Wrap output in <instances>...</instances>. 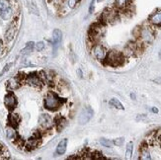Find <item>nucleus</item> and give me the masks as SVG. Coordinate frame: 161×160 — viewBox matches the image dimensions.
<instances>
[{"mask_svg": "<svg viewBox=\"0 0 161 160\" xmlns=\"http://www.w3.org/2000/svg\"><path fill=\"white\" fill-rule=\"evenodd\" d=\"M64 103V100L61 99L58 95H57L53 92H50V93H47L45 97L44 106L47 110L55 111V110L59 109Z\"/></svg>", "mask_w": 161, "mask_h": 160, "instance_id": "obj_1", "label": "nucleus"}, {"mask_svg": "<svg viewBox=\"0 0 161 160\" xmlns=\"http://www.w3.org/2000/svg\"><path fill=\"white\" fill-rule=\"evenodd\" d=\"M107 63L111 66H119L124 61V55L118 51H111L107 53L106 59Z\"/></svg>", "mask_w": 161, "mask_h": 160, "instance_id": "obj_2", "label": "nucleus"}, {"mask_svg": "<svg viewBox=\"0 0 161 160\" xmlns=\"http://www.w3.org/2000/svg\"><path fill=\"white\" fill-rule=\"evenodd\" d=\"M24 82L33 87H40L43 85V81H42L40 75L37 72H32L26 75L24 78Z\"/></svg>", "mask_w": 161, "mask_h": 160, "instance_id": "obj_3", "label": "nucleus"}, {"mask_svg": "<svg viewBox=\"0 0 161 160\" xmlns=\"http://www.w3.org/2000/svg\"><path fill=\"white\" fill-rule=\"evenodd\" d=\"M18 29V21L14 20L10 23V25L7 28V30L5 32V41L6 43H10L11 41H13L14 37H15L16 32Z\"/></svg>", "mask_w": 161, "mask_h": 160, "instance_id": "obj_4", "label": "nucleus"}, {"mask_svg": "<svg viewBox=\"0 0 161 160\" xmlns=\"http://www.w3.org/2000/svg\"><path fill=\"white\" fill-rule=\"evenodd\" d=\"M92 53L97 60L104 61L105 59H106L108 52L106 51V48H105L102 45H95L92 47Z\"/></svg>", "mask_w": 161, "mask_h": 160, "instance_id": "obj_5", "label": "nucleus"}, {"mask_svg": "<svg viewBox=\"0 0 161 160\" xmlns=\"http://www.w3.org/2000/svg\"><path fill=\"white\" fill-rule=\"evenodd\" d=\"M139 37H141L142 41L148 44L154 39V35H153V32L149 27H142V29L139 30Z\"/></svg>", "mask_w": 161, "mask_h": 160, "instance_id": "obj_6", "label": "nucleus"}, {"mask_svg": "<svg viewBox=\"0 0 161 160\" xmlns=\"http://www.w3.org/2000/svg\"><path fill=\"white\" fill-rule=\"evenodd\" d=\"M93 110L91 109L90 107H86V108H84L82 111H81V113L79 115V119H78V123L80 124H87L90 120H91V118L93 117Z\"/></svg>", "mask_w": 161, "mask_h": 160, "instance_id": "obj_7", "label": "nucleus"}, {"mask_svg": "<svg viewBox=\"0 0 161 160\" xmlns=\"http://www.w3.org/2000/svg\"><path fill=\"white\" fill-rule=\"evenodd\" d=\"M17 103L18 102H17L16 96L14 95V93H12V92H9L4 97V105L9 111H13L14 109H15L17 106Z\"/></svg>", "mask_w": 161, "mask_h": 160, "instance_id": "obj_8", "label": "nucleus"}, {"mask_svg": "<svg viewBox=\"0 0 161 160\" xmlns=\"http://www.w3.org/2000/svg\"><path fill=\"white\" fill-rule=\"evenodd\" d=\"M24 78H25V76H20V75H17L15 77L10 78L6 83L7 88L11 90V91L18 89L21 86V84H22V82L24 81Z\"/></svg>", "mask_w": 161, "mask_h": 160, "instance_id": "obj_9", "label": "nucleus"}, {"mask_svg": "<svg viewBox=\"0 0 161 160\" xmlns=\"http://www.w3.org/2000/svg\"><path fill=\"white\" fill-rule=\"evenodd\" d=\"M39 124L44 129H51L53 124V120L48 114H42L39 118Z\"/></svg>", "mask_w": 161, "mask_h": 160, "instance_id": "obj_10", "label": "nucleus"}, {"mask_svg": "<svg viewBox=\"0 0 161 160\" xmlns=\"http://www.w3.org/2000/svg\"><path fill=\"white\" fill-rule=\"evenodd\" d=\"M62 40V33L59 29H54L53 32V51H55L58 47Z\"/></svg>", "mask_w": 161, "mask_h": 160, "instance_id": "obj_11", "label": "nucleus"}, {"mask_svg": "<svg viewBox=\"0 0 161 160\" xmlns=\"http://www.w3.org/2000/svg\"><path fill=\"white\" fill-rule=\"evenodd\" d=\"M116 11L112 9H106L102 13V20L105 22H111L116 18Z\"/></svg>", "mask_w": 161, "mask_h": 160, "instance_id": "obj_12", "label": "nucleus"}, {"mask_svg": "<svg viewBox=\"0 0 161 160\" xmlns=\"http://www.w3.org/2000/svg\"><path fill=\"white\" fill-rule=\"evenodd\" d=\"M67 142H68L67 138H64V140H61L58 142V146H57V149H55V152H57L58 155H62V154L65 153L66 147H67Z\"/></svg>", "mask_w": 161, "mask_h": 160, "instance_id": "obj_13", "label": "nucleus"}, {"mask_svg": "<svg viewBox=\"0 0 161 160\" xmlns=\"http://www.w3.org/2000/svg\"><path fill=\"white\" fill-rule=\"evenodd\" d=\"M149 22L155 26L161 25V10H157L151 14L149 17Z\"/></svg>", "mask_w": 161, "mask_h": 160, "instance_id": "obj_14", "label": "nucleus"}, {"mask_svg": "<svg viewBox=\"0 0 161 160\" xmlns=\"http://www.w3.org/2000/svg\"><path fill=\"white\" fill-rule=\"evenodd\" d=\"M53 123H54V124H55V127H57V130H61L62 129H64V128L66 126L67 121H66L65 118L58 116V117H57V118L54 119Z\"/></svg>", "mask_w": 161, "mask_h": 160, "instance_id": "obj_15", "label": "nucleus"}, {"mask_svg": "<svg viewBox=\"0 0 161 160\" xmlns=\"http://www.w3.org/2000/svg\"><path fill=\"white\" fill-rule=\"evenodd\" d=\"M5 133H6V137L10 141H16L18 138V135H17V131L15 130V128L9 126L6 129Z\"/></svg>", "mask_w": 161, "mask_h": 160, "instance_id": "obj_16", "label": "nucleus"}, {"mask_svg": "<svg viewBox=\"0 0 161 160\" xmlns=\"http://www.w3.org/2000/svg\"><path fill=\"white\" fill-rule=\"evenodd\" d=\"M20 123V117L17 114H10L8 116V124L10 127L16 128L19 126Z\"/></svg>", "mask_w": 161, "mask_h": 160, "instance_id": "obj_17", "label": "nucleus"}, {"mask_svg": "<svg viewBox=\"0 0 161 160\" xmlns=\"http://www.w3.org/2000/svg\"><path fill=\"white\" fill-rule=\"evenodd\" d=\"M13 16V8L12 6L9 8H6L3 10H0V18L3 20H9Z\"/></svg>", "mask_w": 161, "mask_h": 160, "instance_id": "obj_18", "label": "nucleus"}, {"mask_svg": "<svg viewBox=\"0 0 161 160\" xmlns=\"http://www.w3.org/2000/svg\"><path fill=\"white\" fill-rule=\"evenodd\" d=\"M130 2L131 0H115V7L117 9H125Z\"/></svg>", "mask_w": 161, "mask_h": 160, "instance_id": "obj_19", "label": "nucleus"}, {"mask_svg": "<svg viewBox=\"0 0 161 160\" xmlns=\"http://www.w3.org/2000/svg\"><path fill=\"white\" fill-rule=\"evenodd\" d=\"M132 152H134V142L130 141L127 144V148H125V158L130 159L132 156Z\"/></svg>", "mask_w": 161, "mask_h": 160, "instance_id": "obj_20", "label": "nucleus"}, {"mask_svg": "<svg viewBox=\"0 0 161 160\" xmlns=\"http://www.w3.org/2000/svg\"><path fill=\"white\" fill-rule=\"evenodd\" d=\"M34 47H35V44L33 43V41H29L26 47L23 48L22 51H21V53L22 54H28V53H31L34 50Z\"/></svg>", "mask_w": 161, "mask_h": 160, "instance_id": "obj_21", "label": "nucleus"}, {"mask_svg": "<svg viewBox=\"0 0 161 160\" xmlns=\"http://www.w3.org/2000/svg\"><path fill=\"white\" fill-rule=\"evenodd\" d=\"M109 104H110L112 107H114V108H116L118 110H124L125 109L124 106H123V104L120 101H119L118 99H116V98L111 99L110 102H109Z\"/></svg>", "mask_w": 161, "mask_h": 160, "instance_id": "obj_22", "label": "nucleus"}, {"mask_svg": "<svg viewBox=\"0 0 161 160\" xmlns=\"http://www.w3.org/2000/svg\"><path fill=\"white\" fill-rule=\"evenodd\" d=\"M141 159H151V155H150V152L148 151L147 147H142V150H141Z\"/></svg>", "mask_w": 161, "mask_h": 160, "instance_id": "obj_23", "label": "nucleus"}, {"mask_svg": "<svg viewBox=\"0 0 161 160\" xmlns=\"http://www.w3.org/2000/svg\"><path fill=\"white\" fill-rule=\"evenodd\" d=\"M100 144H102L104 147H112V145H113V141H111L110 140H107V138H100Z\"/></svg>", "mask_w": 161, "mask_h": 160, "instance_id": "obj_24", "label": "nucleus"}, {"mask_svg": "<svg viewBox=\"0 0 161 160\" xmlns=\"http://www.w3.org/2000/svg\"><path fill=\"white\" fill-rule=\"evenodd\" d=\"M29 9L33 14H35V15H39V9H38L37 5L35 4V2H33V1L29 2Z\"/></svg>", "mask_w": 161, "mask_h": 160, "instance_id": "obj_25", "label": "nucleus"}, {"mask_svg": "<svg viewBox=\"0 0 161 160\" xmlns=\"http://www.w3.org/2000/svg\"><path fill=\"white\" fill-rule=\"evenodd\" d=\"M11 2L9 0H0V10H3L6 8H9L11 7Z\"/></svg>", "mask_w": 161, "mask_h": 160, "instance_id": "obj_26", "label": "nucleus"}, {"mask_svg": "<svg viewBox=\"0 0 161 160\" xmlns=\"http://www.w3.org/2000/svg\"><path fill=\"white\" fill-rule=\"evenodd\" d=\"M79 0H67V5L70 9H73L76 7V5L78 4Z\"/></svg>", "mask_w": 161, "mask_h": 160, "instance_id": "obj_27", "label": "nucleus"}, {"mask_svg": "<svg viewBox=\"0 0 161 160\" xmlns=\"http://www.w3.org/2000/svg\"><path fill=\"white\" fill-rule=\"evenodd\" d=\"M35 48H36L38 52H42L45 48V43L44 41H39V43L35 45Z\"/></svg>", "mask_w": 161, "mask_h": 160, "instance_id": "obj_28", "label": "nucleus"}, {"mask_svg": "<svg viewBox=\"0 0 161 160\" xmlns=\"http://www.w3.org/2000/svg\"><path fill=\"white\" fill-rule=\"evenodd\" d=\"M124 138L123 137H119V138H116V140L113 141V144L117 145V146H122L124 144Z\"/></svg>", "mask_w": 161, "mask_h": 160, "instance_id": "obj_29", "label": "nucleus"}, {"mask_svg": "<svg viewBox=\"0 0 161 160\" xmlns=\"http://www.w3.org/2000/svg\"><path fill=\"white\" fill-rule=\"evenodd\" d=\"M95 8V0H92L90 2V6H89V14H92Z\"/></svg>", "mask_w": 161, "mask_h": 160, "instance_id": "obj_30", "label": "nucleus"}, {"mask_svg": "<svg viewBox=\"0 0 161 160\" xmlns=\"http://www.w3.org/2000/svg\"><path fill=\"white\" fill-rule=\"evenodd\" d=\"M11 65H12L11 63L7 64V65H6V66H5L4 68H3V70H2L1 72H0V76H2V75H3V74L5 73V72H7V71H8V70H9V68L11 67Z\"/></svg>", "mask_w": 161, "mask_h": 160, "instance_id": "obj_31", "label": "nucleus"}, {"mask_svg": "<svg viewBox=\"0 0 161 160\" xmlns=\"http://www.w3.org/2000/svg\"><path fill=\"white\" fill-rule=\"evenodd\" d=\"M153 82L157 83V84H161V76H159V77H157L155 79H153Z\"/></svg>", "mask_w": 161, "mask_h": 160, "instance_id": "obj_32", "label": "nucleus"}, {"mask_svg": "<svg viewBox=\"0 0 161 160\" xmlns=\"http://www.w3.org/2000/svg\"><path fill=\"white\" fill-rule=\"evenodd\" d=\"M3 50H4V47H3V44L0 41V55L2 54V52H3Z\"/></svg>", "mask_w": 161, "mask_h": 160, "instance_id": "obj_33", "label": "nucleus"}, {"mask_svg": "<svg viewBox=\"0 0 161 160\" xmlns=\"http://www.w3.org/2000/svg\"><path fill=\"white\" fill-rule=\"evenodd\" d=\"M150 110H151V112L155 113V114H157V113H158V109H157V108H155V107H152Z\"/></svg>", "mask_w": 161, "mask_h": 160, "instance_id": "obj_34", "label": "nucleus"}, {"mask_svg": "<svg viewBox=\"0 0 161 160\" xmlns=\"http://www.w3.org/2000/svg\"><path fill=\"white\" fill-rule=\"evenodd\" d=\"M159 58H161V50H160V52H159Z\"/></svg>", "mask_w": 161, "mask_h": 160, "instance_id": "obj_35", "label": "nucleus"}]
</instances>
